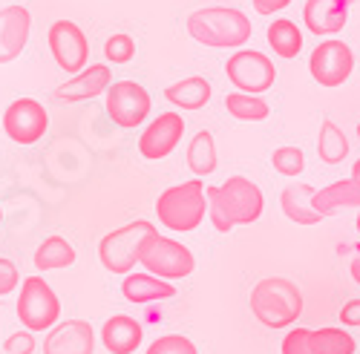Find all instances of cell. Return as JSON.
I'll return each instance as SVG.
<instances>
[{
	"label": "cell",
	"mask_w": 360,
	"mask_h": 354,
	"mask_svg": "<svg viewBox=\"0 0 360 354\" xmlns=\"http://www.w3.org/2000/svg\"><path fill=\"white\" fill-rule=\"evenodd\" d=\"M262 190L245 176H231L228 182L207 188V216L219 233H228L236 225H254L262 216Z\"/></svg>",
	"instance_id": "1"
},
{
	"label": "cell",
	"mask_w": 360,
	"mask_h": 354,
	"mask_svg": "<svg viewBox=\"0 0 360 354\" xmlns=\"http://www.w3.org/2000/svg\"><path fill=\"white\" fill-rule=\"evenodd\" d=\"M251 311L265 329H288L303 314V294L291 280L265 277L251 291Z\"/></svg>",
	"instance_id": "2"
},
{
	"label": "cell",
	"mask_w": 360,
	"mask_h": 354,
	"mask_svg": "<svg viewBox=\"0 0 360 354\" xmlns=\"http://www.w3.org/2000/svg\"><path fill=\"white\" fill-rule=\"evenodd\" d=\"M188 32L193 41L214 46V49H228V46H243L251 38V20L228 6H207L196 9L188 18Z\"/></svg>",
	"instance_id": "3"
},
{
	"label": "cell",
	"mask_w": 360,
	"mask_h": 354,
	"mask_svg": "<svg viewBox=\"0 0 360 354\" xmlns=\"http://www.w3.org/2000/svg\"><path fill=\"white\" fill-rule=\"evenodd\" d=\"M205 211H207V188L199 179L173 185L156 199L159 222L170 230H182V233L196 230L205 219Z\"/></svg>",
	"instance_id": "4"
},
{
	"label": "cell",
	"mask_w": 360,
	"mask_h": 354,
	"mask_svg": "<svg viewBox=\"0 0 360 354\" xmlns=\"http://www.w3.org/2000/svg\"><path fill=\"white\" fill-rule=\"evenodd\" d=\"M156 233L159 230L150 225V222H144V219L107 233L104 240H101V245H98V256L104 262V268L112 271V274H127L133 265L139 262L144 242L153 240Z\"/></svg>",
	"instance_id": "5"
},
{
	"label": "cell",
	"mask_w": 360,
	"mask_h": 354,
	"mask_svg": "<svg viewBox=\"0 0 360 354\" xmlns=\"http://www.w3.org/2000/svg\"><path fill=\"white\" fill-rule=\"evenodd\" d=\"M139 262L147 268V274L153 277H162V280H182L193 271V254L182 245V242H173L167 236H153V240H147L144 248H141V256Z\"/></svg>",
	"instance_id": "6"
},
{
	"label": "cell",
	"mask_w": 360,
	"mask_h": 354,
	"mask_svg": "<svg viewBox=\"0 0 360 354\" xmlns=\"http://www.w3.org/2000/svg\"><path fill=\"white\" fill-rule=\"evenodd\" d=\"M225 75L239 93L259 96V93H265V90H271L274 86L277 70H274V64H271V58L268 55H262L257 49H239L236 55L228 58Z\"/></svg>",
	"instance_id": "7"
},
{
	"label": "cell",
	"mask_w": 360,
	"mask_h": 354,
	"mask_svg": "<svg viewBox=\"0 0 360 354\" xmlns=\"http://www.w3.org/2000/svg\"><path fill=\"white\" fill-rule=\"evenodd\" d=\"M61 306H58L55 291L44 282V277H26L20 285V300H18V320L29 332H44L52 329Z\"/></svg>",
	"instance_id": "8"
},
{
	"label": "cell",
	"mask_w": 360,
	"mask_h": 354,
	"mask_svg": "<svg viewBox=\"0 0 360 354\" xmlns=\"http://www.w3.org/2000/svg\"><path fill=\"white\" fill-rule=\"evenodd\" d=\"M352 70H354V52H352L349 44H343L338 38H328V41L317 44L311 58H309L311 78L320 86H326V90L343 86L352 78Z\"/></svg>",
	"instance_id": "9"
},
{
	"label": "cell",
	"mask_w": 360,
	"mask_h": 354,
	"mask_svg": "<svg viewBox=\"0 0 360 354\" xmlns=\"http://www.w3.org/2000/svg\"><path fill=\"white\" fill-rule=\"evenodd\" d=\"M107 115L118 127H139L150 115V96L136 81H115L107 90Z\"/></svg>",
	"instance_id": "10"
},
{
	"label": "cell",
	"mask_w": 360,
	"mask_h": 354,
	"mask_svg": "<svg viewBox=\"0 0 360 354\" xmlns=\"http://www.w3.org/2000/svg\"><path fill=\"white\" fill-rule=\"evenodd\" d=\"M49 49L55 64L64 72H84L86 58H89V44L81 32V26L72 20H55L49 26Z\"/></svg>",
	"instance_id": "11"
},
{
	"label": "cell",
	"mask_w": 360,
	"mask_h": 354,
	"mask_svg": "<svg viewBox=\"0 0 360 354\" xmlns=\"http://www.w3.org/2000/svg\"><path fill=\"white\" fill-rule=\"evenodd\" d=\"M49 127V115L35 98H18L4 112V130L15 144H35Z\"/></svg>",
	"instance_id": "12"
},
{
	"label": "cell",
	"mask_w": 360,
	"mask_h": 354,
	"mask_svg": "<svg viewBox=\"0 0 360 354\" xmlns=\"http://www.w3.org/2000/svg\"><path fill=\"white\" fill-rule=\"evenodd\" d=\"M182 133H185V122L179 112H162L153 124H150L141 138H139V150L144 159L150 162H159L165 156H170L176 150V144L182 141Z\"/></svg>",
	"instance_id": "13"
},
{
	"label": "cell",
	"mask_w": 360,
	"mask_h": 354,
	"mask_svg": "<svg viewBox=\"0 0 360 354\" xmlns=\"http://www.w3.org/2000/svg\"><path fill=\"white\" fill-rule=\"evenodd\" d=\"M352 0H306L303 20L311 35H338L349 23Z\"/></svg>",
	"instance_id": "14"
},
{
	"label": "cell",
	"mask_w": 360,
	"mask_h": 354,
	"mask_svg": "<svg viewBox=\"0 0 360 354\" xmlns=\"http://www.w3.org/2000/svg\"><path fill=\"white\" fill-rule=\"evenodd\" d=\"M96 334L84 320H67L55 326L44 343V354H93Z\"/></svg>",
	"instance_id": "15"
},
{
	"label": "cell",
	"mask_w": 360,
	"mask_h": 354,
	"mask_svg": "<svg viewBox=\"0 0 360 354\" xmlns=\"http://www.w3.org/2000/svg\"><path fill=\"white\" fill-rule=\"evenodd\" d=\"M29 26H32V18L23 6L0 9V64L15 61L23 52L29 41Z\"/></svg>",
	"instance_id": "16"
},
{
	"label": "cell",
	"mask_w": 360,
	"mask_h": 354,
	"mask_svg": "<svg viewBox=\"0 0 360 354\" xmlns=\"http://www.w3.org/2000/svg\"><path fill=\"white\" fill-rule=\"evenodd\" d=\"M110 67L104 64H93V67H86L84 72H78L75 78H70L67 84H61L55 90V98H61V101H86V98H96L101 93L110 90Z\"/></svg>",
	"instance_id": "17"
},
{
	"label": "cell",
	"mask_w": 360,
	"mask_h": 354,
	"mask_svg": "<svg viewBox=\"0 0 360 354\" xmlns=\"http://www.w3.org/2000/svg\"><path fill=\"white\" fill-rule=\"evenodd\" d=\"M314 188L311 185H303V182H294V185H285L283 188V196H280V204H283V214L297 222V225H320L326 216L314 208Z\"/></svg>",
	"instance_id": "18"
},
{
	"label": "cell",
	"mask_w": 360,
	"mask_h": 354,
	"mask_svg": "<svg viewBox=\"0 0 360 354\" xmlns=\"http://www.w3.org/2000/svg\"><path fill=\"white\" fill-rule=\"evenodd\" d=\"M141 337H144L141 326L127 314L110 317L101 329V340H104L107 351H112V354H133L141 346Z\"/></svg>",
	"instance_id": "19"
},
{
	"label": "cell",
	"mask_w": 360,
	"mask_h": 354,
	"mask_svg": "<svg viewBox=\"0 0 360 354\" xmlns=\"http://www.w3.org/2000/svg\"><path fill=\"white\" fill-rule=\"evenodd\" d=\"M122 291H124V297L130 303H136V306L153 303V300H167V297L176 294V288L167 280L153 277V274H130V277H124Z\"/></svg>",
	"instance_id": "20"
},
{
	"label": "cell",
	"mask_w": 360,
	"mask_h": 354,
	"mask_svg": "<svg viewBox=\"0 0 360 354\" xmlns=\"http://www.w3.org/2000/svg\"><path fill=\"white\" fill-rule=\"evenodd\" d=\"M314 208L323 216L335 214L338 208H360V182L340 179V182H332L328 188H320L314 193Z\"/></svg>",
	"instance_id": "21"
},
{
	"label": "cell",
	"mask_w": 360,
	"mask_h": 354,
	"mask_svg": "<svg viewBox=\"0 0 360 354\" xmlns=\"http://www.w3.org/2000/svg\"><path fill=\"white\" fill-rule=\"evenodd\" d=\"M165 98L182 110H202L207 101H211V84H207V78L191 75L185 81L170 84L165 90Z\"/></svg>",
	"instance_id": "22"
},
{
	"label": "cell",
	"mask_w": 360,
	"mask_h": 354,
	"mask_svg": "<svg viewBox=\"0 0 360 354\" xmlns=\"http://www.w3.org/2000/svg\"><path fill=\"white\" fill-rule=\"evenodd\" d=\"M268 46H271L280 58H285V61H291V58H297L300 52H303V32L297 29L294 20H274L271 26H268Z\"/></svg>",
	"instance_id": "23"
},
{
	"label": "cell",
	"mask_w": 360,
	"mask_h": 354,
	"mask_svg": "<svg viewBox=\"0 0 360 354\" xmlns=\"http://www.w3.org/2000/svg\"><path fill=\"white\" fill-rule=\"evenodd\" d=\"M317 156L323 164H340L349 156V138L343 136V130L326 118L320 124V136H317Z\"/></svg>",
	"instance_id": "24"
},
{
	"label": "cell",
	"mask_w": 360,
	"mask_h": 354,
	"mask_svg": "<svg viewBox=\"0 0 360 354\" xmlns=\"http://www.w3.org/2000/svg\"><path fill=\"white\" fill-rule=\"evenodd\" d=\"M75 262V248L64 240V236H49L44 245L35 251V265L38 271H55V268H70Z\"/></svg>",
	"instance_id": "25"
},
{
	"label": "cell",
	"mask_w": 360,
	"mask_h": 354,
	"mask_svg": "<svg viewBox=\"0 0 360 354\" xmlns=\"http://www.w3.org/2000/svg\"><path fill=\"white\" fill-rule=\"evenodd\" d=\"M188 167L196 176H211L217 170V144L207 130H199L188 147Z\"/></svg>",
	"instance_id": "26"
},
{
	"label": "cell",
	"mask_w": 360,
	"mask_h": 354,
	"mask_svg": "<svg viewBox=\"0 0 360 354\" xmlns=\"http://www.w3.org/2000/svg\"><path fill=\"white\" fill-rule=\"evenodd\" d=\"M311 348L314 354H354L357 340L343 329H311Z\"/></svg>",
	"instance_id": "27"
},
{
	"label": "cell",
	"mask_w": 360,
	"mask_h": 354,
	"mask_svg": "<svg viewBox=\"0 0 360 354\" xmlns=\"http://www.w3.org/2000/svg\"><path fill=\"white\" fill-rule=\"evenodd\" d=\"M225 110L239 118V122H265L268 118V104L259 96H248V93H231L225 96Z\"/></svg>",
	"instance_id": "28"
},
{
	"label": "cell",
	"mask_w": 360,
	"mask_h": 354,
	"mask_svg": "<svg viewBox=\"0 0 360 354\" xmlns=\"http://www.w3.org/2000/svg\"><path fill=\"white\" fill-rule=\"evenodd\" d=\"M271 164L283 176H300L306 170V156H303L300 147H277V150L271 153Z\"/></svg>",
	"instance_id": "29"
},
{
	"label": "cell",
	"mask_w": 360,
	"mask_h": 354,
	"mask_svg": "<svg viewBox=\"0 0 360 354\" xmlns=\"http://www.w3.org/2000/svg\"><path fill=\"white\" fill-rule=\"evenodd\" d=\"M104 55H107V61H112V64H130L133 55H136V41L130 35H124V32H118V35L107 38Z\"/></svg>",
	"instance_id": "30"
},
{
	"label": "cell",
	"mask_w": 360,
	"mask_h": 354,
	"mask_svg": "<svg viewBox=\"0 0 360 354\" xmlns=\"http://www.w3.org/2000/svg\"><path fill=\"white\" fill-rule=\"evenodd\" d=\"M147 354H199L196 346L182 337V334H167V337H159L156 343H150Z\"/></svg>",
	"instance_id": "31"
},
{
	"label": "cell",
	"mask_w": 360,
	"mask_h": 354,
	"mask_svg": "<svg viewBox=\"0 0 360 354\" xmlns=\"http://www.w3.org/2000/svg\"><path fill=\"white\" fill-rule=\"evenodd\" d=\"M283 354H314L311 348V329H294L283 340Z\"/></svg>",
	"instance_id": "32"
},
{
	"label": "cell",
	"mask_w": 360,
	"mask_h": 354,
	"mask_svg": "<svg viewBox=\"0 0 360 354\" xmlns=\"http://www.w3.org/2000/svg\"><path fill=\"white\" fill-rule=\"evenodd\" d=\"M4 348H6V354H32L35 337H32V332H15L12 337H6Z\"/></svg>",
	"instance_id": "33"
},
{
	"label": "cell",
	"mask_w": 360,
	"mask_h": 354,
	"mask_svg": "<svg viewBox=\"0 0 360 354\" xmlns=\"http://www.w3.org/2000/svg\"><path fill=\"white\" fill-rule=\"evenodd\" d=\"M15 285H18V268H15V262L0 256V297L12 294Z\"/></svg>",
	"instance_id": "34"
},
{
	"label": "cell",
	"mask_w": 360,
	"mask_h": 354,
	"mask_svg": "<svg viewBox=\"0 0 360 354\" xmlns=\"http://www.w3.org/2000/svg\"><path fill=\"white\" fill-rule=\"evenodd\" d=\"M340 322L343 326H360V300H349L343 308H340Z\"/></svg>",
	"instance_id": "35"
},
{
	"label": "cell",
	"mask_w": 360,
	"mask_h": 354,
	"mask_svg": "<svg viewBox=\"0 0 360 354\" xmlns=\"http://www.w3.org/2000/svg\"><path fill=\"white\" fill-rule=\"evenodd\" d=\"M257 15H274V12H283L291 0H251Z\"/></svg>",
	"instance_id": "36"
},
{
	"label": "cell",
	"mask_w": 360,
	"mask_h": 354,
	"mask_svg": "<svg viewBox=\"0 0 360 354\" xmlns=\"http://www.w3.org/2000/svg\"><path fill=\"white\" fill-rule=\"evenodd\" d=\"M349 271H352V280L360 285V256L357 259H352V265H349Z\"/></svg>",
	"instance_id": "37"
},
{
	"label": "cell",
	"mask_w": 360,
	"mask_h": 354,
	"mask_svg": "<svg viewBox=\"0 0 360 354\" xmlns=\"http://www.w3.org/2000/svg\"><path fill=\"white\" fill-rule=\"evenodd\" d=\"M352 179H354V182H360V159H357V162H354V167H352Z\"/></svg>",
	"instance_id": "38"
},
{
	"label": "cell",
	"mask_w": 360,
	"mask_h": 354,
	"mask_svg": "<svg viewBox=\"0 0 360 354\" xmlns=\"http://www.w3.org/2000/svg\"><path fill=\"white\" fill-rule=\"evenodd\" d=\"M357 233H360V214H357Z\"/></svg>",
	"instance_id": "39"
},
{
	"label": "cell",
	"mask_w": 360,
	"mask_h": 354,
	"mask_svg": "<svg viewBox=\"0 0 360 354\" xmlns=\"http://www.w3.org/2000/svg\"><path fill=\"white\" fill-rule=\"evenodd\" d=\"M357 138H360V124H357Z\"/></svg>",
	"instance_id": "40"
},
{
	"label": "cell",
	"mask_w": 360,
	"mask_h": 354,
	"mask_svg": "<svg viewBox=\"0 0 360 354\" xmlns=\"http://www.w3.org/2000/svg\"><path fill=\"white\" fill-rule=\"evenodd\" d=\"M0 222H4V211H0Z\"/></svg>",
	"instance_id": "41"
}]
</instances>
